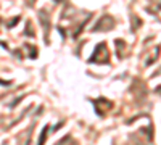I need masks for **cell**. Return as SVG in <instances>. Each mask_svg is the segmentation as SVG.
I'll list each match as a JSON object with an SVG mask.
<instances>
[{"label": "cell", "instance_id": "8992f818", "mask_svg": "<svg viewBox=\"0 0 161 145\" xmlns=\"http://www.w3.org/2000/svg\"><path fill=\"white\" fill-rule=\"evenodd\" d=\"M57 145H77V143H76V140H74L71 136H66V137H64V139H61Z\"/></svg>", "mask_w": 161, "mask_h": 145}, {"label": "cell", "instance_id": "30bf717a", "mask_svg": "<svg viewBox=\"0 0 161 145\" xmlns=\"http://www.w3.org/2000/svg\"><path fill=\"white\" fill-rule=\"evenodd\" d=\"M18 21H19V16H16L15 20H11V21L8 23V28H13V26H16V24H18Z\"/></svg>", "mask_w": 161, "mask_h": 145}, {"label": "cell", "instance_id": "9c48e42d", "mask_svg": "<svg viewBox=\"0 0 161 145\" xmlns=\"http://www.w3.org/2000/svg\"><path fill=\"white\" fill-rule=\"evenodd\" d=\"M24 50H29V57H31V58H36L37 50H36L34 45H24Z\"/></svg>", "mask_w": 161, "mask_h": 145}, {"label": "cell", "instance_id": "6da1fadb", "mask_svg": "<svg viewBox=\"0 0 161 145\" xmlns=\"http://www.w3.org/2000/svg\"><path fill=\"white\" fill-rule=\"evenodd\" d=\"M90 63H98V64H108L110 63V53H108V48H106L105 42H100L95 47V52L92 53V57L89 58Z\"/></svg>", "mask_w": 161, "mask_h": 145}, {"label": "cell", "instance_id": "7a4b0ae2", "mask_svg": "<svg viewBox=\"0 0 161 145\" xmlns=\"http://www.w3.org/2000/svg\"><path fill=\"white\" fill-rule=\"evenodd\" d=\"M114 24H116V21H114L113 16H110V15H103V16L97 21V24L92 28V32H98V31H111V29L114 28Z\"/></svg>", "mask_w": 161, "mask_h": 145}, {"label": "cell", "instance_id": "ba28073f", "mask_svg": "<svg viewBox=\"0 0 161 145\" xmlns=\"http://www.w3.org/2000/svg\"><path fill=\"white\" fill-rule=\"evenodd\" d=\"M24 34L26 36H29V37H34L36 34H34V29H32V23L31 21H28L26 23V29H24Z\"/></svg>", "mask_w": 161, "mask_h": 145}, {"label": "cell", "instance_id": "5b68a950", "mask_svg": "<svg viewBox=\"0 0 161 145\" xmlns=\"http://www.w3.org/2000/svg\"><path fill=\"white\" fill-rule=\"evenodd\" d=\"M50 131V126H45L44 129H42V134H40V139H39V142H37V145H44L45 143V140H47V132Z\"/></svg>", "mask_w": 161, "mask_h": 145}, {"label": "cell", "instance_id": "8fae6325", "mask_svg": "<svg viewBox=\"0 0 161 145\" xmlns=\"http://www.w3.org/2000/svg\"><path fill=\"white\" fill-rule=\"evenodd\" d=\"M0 84H5V86H10L11 82H10V81H0Z\"/></svg>", "mask_w": 161, "mask_h": 145}, {"label": "cell", "instance_id": "7c38bea8", "mask_svg": "<svg viewBox=\"0 0 161 145\" xmlns=\"http://www.w3.org/2000/svg\"><path fill=\"white\" fill-rule=\"evenodd\" d=\"M155 90H156V94H161V86H158Z\"/></svg>", "mask_w": 161, "mask_h": 145}, {"label": "cell", "instance_id": "277c9868", "mask_svg": "<svg viewBox=\"0 0 161 145\" xmlns=\"http://www.w3.org/2000/svg\"><path fill=\"white\" fill-rule=\"evenodd\" d=\"M92 102H93V105H95V111H97L98 116H102L106 110H110L113 107V102L106 100V98H95V100H92Z\"/></svg>", "mask_w": 161, "mask_h": 145}, {"label": "cell", "instance_id": "52a82bcc", "mask_svg": "<svg viewBox=\"0 0 161 145\" xmlns=\"http://www.w3.org/2000/svg\"><path fill=\"white\" fill-rule=\"evenodd\" d=\"M114 44L118 45V50H119L118 57H119V58H123V50H124V47H126V42H124V41H121V39H118V41H114Z\"/></svg>", "mask_w": 161, "mask_h": 145}, {"label": "cell", "instance_id": "3957f363", "mask_svg": "<svg viewBox=\"0 0 161 145\" xmlns=\"http://www.w3.org/2000/svg\"><path fill=\"white\" fill-rule=\"evenodd\" d=\"M39 21L44 28V34H45V42L48 44V32H50V13L47 8L39 10Z\"/></svg>", "mask_w": 161, "mask_h": 145}, {"label": "cell", "instance_id": "4fadbf2b", "mask_svg": "<svg viewBox=\"0 0 161 145\" xmlns=\"http://www.w3.org/2000/svg\"><path fill=\"white\" fill-rule=\"evenodd\" d=\"M32 3H34V0H29V3H28V5H32Z\"/></svg>", "mask_w": 161, "mask_h": 145}]
</instances>
